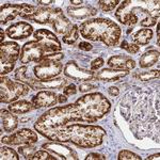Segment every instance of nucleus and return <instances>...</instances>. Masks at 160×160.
I'll return each mask as SVG.
<instances>
[{"instance_id":"obj_27","label":"nucleus","mask_w":160,"mask_h":160,"mask_svg":"<svg viewBox=\"0 0 160 160\" xmlns=\"http://www.w3.org/2000/svg\"><path fill=\"white\" fill-rule=\"evenodd\" d=\"M152 38H153V31H152V29L143 28V29L137 31L135 35H133L132 40L137 45H148L149 41L152 40Z\"/></svg>"},{"instance_id":"obj_29","label":"nucleus","mask_w":160,"mask_h":160,"mask_svg":"<svg viewBox=\"0 0 160 160\" xmlns=\"http://www.w3.org/2000/svg\"><path fill=\"white\" fill-rule=\"evenodd\" d=\"M78 38H79V27L77 25H73L71 30L66 34L63 35L62 41H63V43L68 44V45H74L78 41Z\"/></svg>"},{"instance_id":"obj_21","label":"nucleus","mask_w":160,"mask_h":160,"mask_svg":"<svg viewBox=\"0 0 160 160\" xmlns=\"http://www.w3.org/2000/svg\"><path fill=\"white\" fill-rule=\"evenodd\" d=\"M68 16L76 20L87 19L97 14V9L92 6H81V7H68L66 9Z\"/></svg>"},{"instance_id":"obj_28","label":"nucleus","mask_w":160,"mask_h":160,"mask_svg":"<svg viewBox=\"0 0 160 160\" xmlns=\"http://www.w3.org/2000/svg\"><path fill=\"white\" fill-rule=\"evenodd\" d=\"M159 75V69H153V71L148 72H136L132 74V77L136 80H140V81H148V80L158 79Z\"/></svg>"},{"instance_id":"obj_38","label":"nucleus","mask_w":160,"mask_h":160,"mask_svg":"<svg viewBox=\"0 0 160 160\" xmlns=\"http://www.w3.org/2000/svg\"><path fill=\"white\" fill-rule=\"evenodd\" d=\"M105 64V60L102 58H97L95 60L92 61L91 63V71H98L100 68H102V65Z\"/></svg>"},{"instance_id":"obj_19","label":"nucleus","mask_w":160,"mask_h":160,"mask_svg":"<svg viewBox=\"0 0 160 160\" xmlns=\"http://www.w3.org/2000/svg\"><path fill=\"white\" fill-rule=\"evenodd\" d=\"M31 102L34 106V108H46L52 107L58 104V95L53 91L45 90V91H40L37 95L32 97Z\"/></svg>"},{"instance_id":"obj_35","label":"nucleus","mask_w":160,"mask_h":160,"mask_svg":"<svg viewBox=\"0 0 160 160\" xmlns=\"http://www.w3.org/2000/svg\"><path fill=\"white\" fill-rule=\"evenodd\" d=\"M118 158L120 160H141V157L139 155L130 151H121Z\"/></svg>"},{"instance_id":"obj_37","label":"nucleus","mask_w":160,"mask_h":160,"mask_svg":"<svg viewBox=\"0 0 160 160\" xmlns=\"http://www.w3.org/2000/svg\"><path fill=\"white\" fill-rule=\"evenodd\" d=\"M14 66H15V63H1V68H0V74H1V76L7 75V74H9L10 72H12Z\"/></svg>"},{"instance_id":"obj_48","label":"nucleus","mask_w":160,"mask_h":160,"mask_svg":"<svg viewBox=\"0 0 160 160\" xmlns=\"http://www.w3.org/2000/svg\"><path fill=\"white\" fill-rule=\"evenodd\" d=\"M157 37L159 38V22H157Z\"/></svg>"},{"instance_id":"obj_13","label":"nucleus","mask_w":160,"mask_h":160,"mask_svg":"<svg viewBox=\"0 0 160 160\" xmlns=\"http://www.w3.org/2000/svg\"><path fill=\"white\" fill-rule=\"evenodd\" d=\"M62 11L59 8H48L41 7L35 8V10L30 15L25 17V19H29L35 22L38 24H52L57 15Z\"/></svg>"},{"instance_id":"obj_33","label":"nucleus","mask_w":160,"mask_h":160,"mask_svg":"<svg viewBox=\"0 0 160 160\" xmlns=\"http://www.w3.org/2000/svg\"><path fill=\"white\" fill-rule=\"evenodd\" d=\"M33 160H56L60 159L59 157H56V155L50 154V152L43 149V151H37V153L33 156Z\"/></svg>"},{"instance_id":"obj_6","label":"nucleus","mask_w":160,"mask_h":160,"mask_svg":"<svg viewBox=\"0 0 160 160\" xmlns=\"http://www.w3.org/2000/svg\"><path fill=\"white\" fill-rule=\"evenodd\" d=\"M73 104L51 108L34 123V129L48 140L53 141L60 128L73 122Z\"/></svg>"},{"instance_id":"obj_9","label":"nucleus","mask_w":160,"mask_h":160,"mask_svg":"<svg viewBox=\"0 0 160 160\" xmlns=\"http://www.w3.org/2000/svg\"><path fill=\"white\" fill-rule=\"evenodd\" d=\"M50 52L46 47H44L41 43L38 41H30V42L26 43L22 48L20 51L19 60L22 63H30V62H35V63H40L47 55Z\"/></svg>"},{"instance_id":"obj_1","label":"nucleus","mask_w":160,"mask_h":160,"mask_svg":"<svg viewBox=\"0 0 160 160\" xmlns=\"http://www.w3.org/2000/svg\"><path fill=\"white\" fill-rule=\"evenodd\" d=\"M159 87H136L121 102V113L139 140L152 139L159 143Z\"/></svg>"},{"instance_id":"obj_36","label":"nucleus","mask_w":160,"mask_h":160,"mask_svg":"<svg viewBox=\"0 0 160 160\" xmlns=\"http://www.w3.org/2000/svg\"><path fill=\"white\" fill-rule=\"evenodd\" d=\"M96 88H97L96 84H93V83H90L89 81H86V82H82L81 84H79V91L82 93H86V92L91 91L93 89H96Z\"/></svg>"},{"instance_id":"obj_25","label":"nucleus","mask_w":160,"mask_h":160,"mask_svg":"<svg viewBox=\"0 0 160 160\" xmlns=\"http://www.w3.org/2000/svg\"><path fill=\"white\" fill-rule=\"evenodd\" d=\"M32 109H34L33 104L26 99L16 100V102H12L9 106V110L14 114H25V113L30 112Z\"/></svg>"},{"instance_id":"obj_42","label":"nucleus","mask_w":160,"mask_h":160,"mask_svg":"<svg viewBox=\"0 0 160 160\" xmlns=\"http://www.w3.org/2000/svg\"><path fill=\"white\" fill-rule=\"evenodd\" d=\"M108 92H109V94L112 95V96H118V95L120 94V90H118L117 87H110L109 89H108Z\"/></svg>"},{"instance_id":"obj_40","label":"nucleus","mask_w":160,"mask_h":160,"mask_svg":"<svg viewBox=\"0 0 160 160\" xmlns=\"http://www.w3.org/2000/svg\"><path fill=\"white\" fill-rule=\"evenodd\" d=\"M92 159H94V160H105L106 159V157L104 156V155H100V154H97V153H91V154H89L88 156L86 157V160H92Z\"/></svg>"},{"instance_id":"obj_2","label":"nucleus","mask_w":160,"mask_h":160,"mask_svg":"<svg viewBox=\"0 0 160 160\" xmlns=\"http://www.w3.org/2000/svg\"><path fill=\"white\" fill-rule=\"evenodd\" d=\"M115 17L121 24L129 27L140 25L144 28H149L158 22L159 1L126 0L118 4Z\"/></svg>"},{"instance_id":"obj_7","label":"nucleus","mask_w":160,"mask_h":160,"mask_svg":"<svg viewBox=\"0 0 160 160\" xmlns=\"http://www.w3.org/2000/svg\"><path fill=\"white\" fill-rule=\"evenodd\" d=\"M64 58L62 52L49 53L38 65L34 66L33 73L38 80H49L56 78L63 72V64L61 60Z\"/></svg>"},{"instance_id":"obj_45","label":"nucleus","mask_w":160,"mask_h":160,"mask_svg":"<svg viewBox=\"0 0 160 160\" xmlns=\"http://www.w3.org/2000/svg\"><path fill=\"white\" fill-rule=\"evenodd\" d=\"M71 3L73 4L75 7H81L82 3H83V1H81V0H71Z\"/></svg>"},{"instance_id":"obj_46","label":"nucleus","mask_w":160,"mask_h":160,"mask_svg":"<svg viewBox=\"0 0 160 160\" xmlns=\"http://www.w3.org/2000/svg\"><path fill=\"white\" fill-rule=\"evenodd\" d=\"M146 159H148V160H153V159H157V160H159V159H160V154H159V153H157V154L151 155V156H148Z\"/></svg>"},{"instance_id":"obj_12","label":"nucleus","mask_w":160,"mask_h":160,"mask_svg":"<svg viewBox=\"0 0 160 160\" xmlns=\"http://www.w3.org/2000/svg\"><path fill=\"white\" fill-rule=\"evenodd\" d=\"M63 73L68 78L77 80V81L86 82L91 81L94 79L95 72L91 71V69H87L84 68H81L77 64L76 61H68L65 64L63 68Z\"/></svg>"},{"instance_id":"obj_41","label":"nucleus","mask_w":160,"mask_h":160,"mask_svg":"<svg viewBox=\"0 0 160 160\" xmlns=\"http://www.w3.org/2000/svg\"><path fill=\"white\" fill-rule=\"evenodd\" d=\"M78 47L81 50H83V51H90V50H92L93 46L90 43H88V42H80Z\"/></svg>"},{"instance_id":"obj_4","label":"nucleus","mask_w":160,"mask_h":160,"mask_svg":"<svg viewBox=\"0 0 160 160\" xmlns=\"http://www.w3.org/2000/svg\"><path fill=\"white\" fill-rule=\"evenodd\" d=\"M73 122L95 123L109 113L111 104L102 93H90L73 104Z\"/></svg>"},{"instance_id":"obj_14","label":"nucleus","mask_w":160,"mask_h":160,"mask_svg":"<svg viewBox=\"0 0 160 160\" xmlns=\"http://www.w3.org/2000/svg\"><path fill=\"white\" fill-rule=\"evenodd\" d=\"M34 38L38 43H41L44 47H46L50 52H58L62 49L60 41L57 35L47 29H38L34 32Z\"/></svg>"},{"instance_id":"obj_8","label":"nucleus","mask_w":160,"mask_h":160,"mask_svg":"<svg viewBox=\"0 0 160 160\" xmlns=\"http://www.w3.org/2000/svg\"><path fill=\"white\" fill-rule=\"evenodd\" d=\"M31 88L20 81L11 80L1 76L0 78V102L2 104H12L19 97L27 95Z\"/></svg>"},{"instance_id":"obj_18","label":"nucleus","mask_w":160,"mask_h":160,"mask_svg":"<svg viewBox=\"0 0 160 160\" xmlns=\"http://www.w3.org/2000/svg\"><path fill=\"white\" fill-rule=\"evenodd\" d=\"M33 32V27L27 22H17L7 29V35L12 40H24Z\"/></svg>"},{"instance_id":"obj_11","label":"nucleus","mask_w":160,"mask_h":160,"mask_svg":"<svg viewBox=\"0 0 160 160\" xmlns=\"http://www.w3.org/2000/svg\"><path fill=\"white\" fill-rule=\"evenodd\" d=\"M2 143L9 144V145H25V144H34L38 142V135L35 131L24 128L18 131H15L11 136L2 137Z\"/></svg>"},{"instance_id":"obj_5","label":"nucleus","mask_w":160,"mask_h":160,"mask_svg":"<svg viewBox=\"0 0 160 160\" xmlns=\"http://www.w3.org/2000/svg\"><path fill=\"white\" fill-rule=\"evenodd\" d=\"M82 38L94 42H102L106 46H115L122 34L120 26L109 18H90L80 26Z\"/></svg>"},{"instance_id":"obj_22","label":"nucleus","mask_w":160,"mask_h":160,"mask_svg":"<svg viewBox=\"0 0 160 160\" xmlns=\"http://www.w3.org/2000/svg\"><path fill=\"white\" fill-rule=\"evenodd\" d=\"M129 74L128 71H121V69H114V68H104L100 72L95 73L94 79L100 80V81L106 82H114L118 80L123 79Z\"/></svg>"},{"instance_id":"obj_24","label":"nucleus","mask_w":160,"mask_h":160,"mask_svg":"<svg viewBox=\"0 0 160 160\" xmlns=\"http://www.w3.org/2000/svg\"><path fill=\"white\" fill-rule=\"evenodd\" d=\"M1 123L4 131L11 132L18 126V118L10 110H1Z\"/></svg>"},{"instance_id":"obj_34","label":"nucleus","mask_w":160,"mask_h":160,"mask_svg":"<svg viewBox=\"0 0 160 160\" xmlns=\"http://www.w3.org/2000/svg\"><path fill=\"white\" fill-rule=\"evenodd\" d=\"M121 48L127 50L131 55L139 52V50H140V46L137 45L135 43H128L127 41H123V42L121 43Z\"/></svg>"},{"instance_id":"obj_32","label":"nucleus","mask_w":160,"mask_h":160,"mask_svg":"<svg viewBox=\"0 0 160 160\" xmlns=\"http://www.w3.org/2000/svg\"><path fill=\"white\" fill-rule=\"evenodd\" d=\"M121 2L118 0H99L98 4L99 8L104 12H110L117 8Z\"/></svg>"},{"instance_id":"obj_17","label":"nucleus","mask_w":160,"mask_h":160,"mask_svg":"<svg viewBox=\"0 0 160 160\" xmlns=\"http://www.w3.org/2000/svg\"><path fill=\"white\" fill-rule=\"evenodd\" d=\"M42 148L50 153L55 154L60 159H78V155L74 149L68 148V146L61 144V142L50 141L48 143L43 144Z\"/></svg>"},{"instance_id":"obj_47","label":"nucleus","mask_w":160,"mask_h":160,"mask_svg":"<svg viewBox=\"0 0 160 160\" xmlns=\"http://www.w3.org/2000/svg\"><path fill=\"white\" fill-rule=\"evenodd\" d=\"M3 38H4V32L3 30H0V42H1V44L3 43Z\"/></svg>"},{"instance_id":"obj_39","label":"nucleus","mask_w":160,"mask_h":160,"mask_svg":"<svg viewBox=\"0 0 160 160\" xmlns=\"http://www.w3.org/2000/svg\"><path fill=\"white\" fill-rule=\"evenodd\" d=\"M77 92L76 86L75 84H68V86L63 88V93L66 96H71V95H75Z\"/></svg>"},{"instance_id":"obj_43","label":"nucleus","mask_w":160,"mask_h":160,"mask_svg":"<svg viewBox=\"0 0 160 160\" xmlns=\"http://www.w3.org/2000/svg\"><path fill=\"white\" fill-rule=\"evenodd\" d=\"M66 100H68V96L64 94H60L58 95V102L59 104H64V102H66Z\"/></svg>"},{"instance_id":"obj_31","label":"nucleus","mask_w":160,"mask_h":160,"mask_svg":"<svg viewBox=\"0 0 160 160\" xmlns=\"http://www.w3.org/2000/svg\"><path fill=\"white\" fill-rule=\"evenodd\" d=\"M0 156H1V160H18L19 157L16 152L11 148H1L0 151Z\"/></svg>"},{"instance_id":"obj_26","label":"nucleus","mask_w":160,"mask_h":160,"mask_svg":"<svg viewBox=\"0 0 160 160\" xmlns=\"http://www.w3.org/2000/svg\"><path fill=\"white\" fill-rule=\"evenodd\" d=\"M160 53L157 50H148L146 51L144 55L139 60V64H140V68H148L153 66L154 64H156L159 61Z\"/></svg>"},{"instance_id":"obj_30","label":"nucleus","mask_w":160,"mask_h":160,"mask_svg":"<svg viewBox=\"0 0 160 160\" xmlns=\"http://www.w3.org/2000/svg\"><path fill=\"white\" fill-rule=\"evenodd\" d=\"M18 152L26 159H32L34 154L37 153V148L32 146V144H25V145L19 146Z\"/></svg>"},{"instance_id":"obj_20","label":"nucleus","mask_w":160,"mask_h":160,"mask_svg":"<svg viewBox=\"0 0 160 160\" xmlns=\"http://www.w3.org/2000/svg\"><path fill=\"white\" fill-rule=\"evenodd\" d=\"M107 64L110 68L121 69V71H131L136 68V62L129 56L118 55L111 57L107 61Z\"/></svg>"},{"instance_id":"obj_15","label":"nucleus","mask_w":160,"mask_h":160,"mask_svg":"<svg viewBox=\"0 0 160 160\" xmlns=\"http://www.w3.org/2000/svg\"><path fill=\"white\" fill-rule=\"evenodd\" d=\"M68 80L63 77H59V78H52L49 80H38V78H31L28 81V86H29L32 90H41V89H45V90H60L63 89L64 87H66Z\"/></svg>"},{"instance_id":"obj_10","label":"nucleus","mask_w":160,"mask_h":160,"mask_svg":"<svg viewBox=\"0 0 160 160\" xmlns=\"http://www.w3.org/2000/svg\"><path fill=\"white\" fill-rule=\"evenodd\" d=\"M34 6H31L28 3H19V4H12L6 3L2 4L0 9V22L2 25H6L11 20H14L17 16L25 18L26 16L30 15L35 10Z\"/></svg>"},{"instance_id":"obj_23","label":"nucleus","mask_w":160,"mask_h":160,"mask_svg":"<svg viewBox=\"0 0 160 160\" xmlns=\"http://www.w3.org/2000/svg\"><path fill=\"white\" fill-rule=\"evenodd\" d=\"M51 27H52V29L55 30V32L57 34H60L63 37L64 34H66V33L71 30V28L73 27V25H72L71 20L64 15L63 11H61L58 15H57L55 20L52 22Z\"/></svg>"},{"instance_id":"obj_44","label":"nucleus","mask_w":160,"mask_h":160,"mask_svg":"<svg viewBox=\"0 0 160 160\" xmlns=\"http://www.w3.org/2000/svg\"><path fill=\"white\" fill-rule=\"evenodd\" d=\"M37 3L40 4V6L46 7V6H49L50 3H53V1H52V0H48V1H44V0H41V1H38Z\"/></svg>"},{"instance_id":"obj_3","label":"nucleus","mask_w":160,"mask_h":160,"mask_svg":"<svg viewBox=\"0 0 160 160\" xmlns=\"http://www.w3.org/2000/svg\"><path fill=\"white\" fill-rule=\"evenodd\" d=\"M105 137L106 131L100 126L69 122L60 128L53 141L71 142L79 148H91L100 145Z\"/></svg>"},{"instance_id":"obj_16","label":"nucleus","mask_w":160,"mask_h":160,"mask_svg":"<svg viewBox=\"0 0 160 160\" xmlns=\"http://www.w3.org/2000/svg\"><path fill=\"white\" fill-rule=\"evenodd\" d=\"M20 47L15 42H4L0 45V62L15 63L20 57Z\"/></svg>"}]
</instances>
